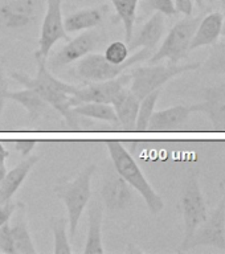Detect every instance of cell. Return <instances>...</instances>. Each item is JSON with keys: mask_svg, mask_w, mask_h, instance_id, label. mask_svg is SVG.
<instances>
[{"mask_svg": "<svg viewBox=\"0 0 225 254\" xmlns=\"http://www.w3.org/2000/svg\"><path fill=\"white\" fill-rule=\"evenodd\" d=\"M36 63H37V73L35 77H29L21 71H12L11 77L24 87L36 91L49 106L53 107L67 121L68 126L72 128L77 127V117L72 111L73 107L72 95L75 94L78 87L56 78L48 70L45 59L36 57Z\"/></svg>", "mask_w": 225, "mask_h": 254, "instance_id": "obj_1", "label": "cell"}, {"mask_svg": "<svg viewBox=\"0 0 225 254\" xmlns=\"http://www.w3.org/2000/svg\"><path fill=\"white\" fill-rule=\"evenodd\" d=\"M106 147L109 155H110L111 162H113V167L118 172L119 176H122L127 182V184L142 196L151 213H160L164 208L163 198L155 192L146 176L143 175L138 163L135 162V159L122 146V143L109 140L106 143Z\"/></svg>", "mask_w": 225, "mask_h": 254, "instance_id": "obj_2", "label": "cell"}, {"mask_svg": "<svg viewBox=\"0 0 225 254\" xmlns=\"http://www.w3.org/2000/svg\"><path fill=\"white\" fill-rule=\"evenodd\" d=\"M97 167L89 164L72 182H61L55 187L56 196L64 202L68 213L69 237L73 240L77 233L79 218L86 208L91 196V178Z\"/></svg>", "mask_w": 225, "mask_h": 254, "instance_id": "obj_3", "label": "cell"}, {"mask_svg": "<svg viewBox=\"0 0 225 254\" xmlns=\"http://www.w3.org/2000/svg\"><path fill=\"white\" fill-rule=\"evenodd\" d=\"M202 67L200 63L190 64H150L149 66H139L131 71L130 90L135 94V97L141 101L151 91L158 90L163 85H166L175 77L184 74L187 71L196 70Z\"/></svg>", "mask_w": 225, "mask_h": 254, "instance_id": "obj_4", "label": "cell"}, {"mask_svg": "<svg viewBox=\"0 0 225 254\" xmlns=\"http://www.w3.org/2000/svg\"><path fill=\"white\" fill-rule=\"evenodd\" d=\"M152 52L145 48H141L137 53L129 56V59L123 64L109 63L101 53H89L79 60L77 64V73L82 79L89 82H99L118 77L135 64L143 63L150 59Z\"/></svg>", "mask_w": 225, "mask_h": 254, "instance_id": "obj_5", "label": "cell"}, {"mask_svg": "<svg viewBox=\"0 0 225 254\" xmlns=\"http://www.w3.org/2000/svg\"><path fill=\"white\" fill-rule=\"evenodd\" d=\"M199 21L200 17L191 16L179 20L163 40L160 48L151 55L149 64H159L163 60H168V64H179V61L186 59L190 53L191 40L194 37Z\"/></svg>", "mask_w": 225, "mask_h": 254, "instance_id": "obj_6", "label": "cell"}, {"mask_svg": "<svg viewBox=\"0 0 225 254\" xmlns=\"http://www.w3.org/2000/svg\"><path fill=\"white\" fill-rule=\"evenodd\" d=\"M183 221H184V238H183L180 250L187 245L191 237L194 236L199 226L208 217L206 200L199 186L198 175L191 174L184 183L182 196H180Z\"/></svg>", "mask_w": 225, "mask_h": 254, "instance_id": "obj_7", "label": "cell"}, {"mask_svg": "<svg viewBox=\"0 0 225 254\" xmlns=\"http://www.w3.org/2000/svg\"><path fill=\"white\" fill-rule=\"evenodd\" d=\"M105 35L101 31L87 29L81 35L69 40L67 45H64L51 60H49V67L53 70L61 69V67L75 64L85 57L86 55L94 52L101 44L105 41Z\"/></svg>", "mask_w": 225, "mask_h": 254, "instance_id": "obj_8", "label": "cell"}, {"mask_svg": "<svg viewBox=\"0 0 225 254\" xmlns=\"http://www.w3.org/2000/svg\"><path fill=\"white\" fill-rule=\"evenodd\" d=\"M63 1L64 0H47V11L41 24L39 49L35 53V59L41 57L47 60L57 41L69 40L68 32L64 27Z\"/></svg>", "mask_w": 225, "mask_h": 254, "instance_id": "obj_9", "label": "cell"}, {"mask_svg": "<svg viewBox=\"0 0 225 254\" xmlns=\"http://www.w3.org/2000/svg\"><path fill=\"white\" fill-rule=\"evenodd\" d=\"M196 246H214L225 252V190L216 209L199 226L182 250L194 249Z\"/></svg>", "mask_w": 225, "mask_h": 254, "instance_id": "obj_10", "label": "cell"}, {"mask_svg": "<svg viewBox=\"0 0 225 254\" xmlns=\"http://www.w3.org/2000/svg\"><path fill=\"white\" fill-rule=\"evenodd\" d=\"M131 81V74L122 73L118 77L107 81L90 82L86 87H78L75 94L72 95V105L77 106L85 102L110 103L119 91L127 87Z\"/></svg>", "mask_w": 225, "mask_h": 254, "instance_id": "obj_11", "label": "cell"}, {"mask_svg": "<svg viewBox=\"0 0 225 254\" xmlns=\"http://www.w3.org/2000/svg\"><path fill=\"white\" fill-rule=\"evenodd\" d=\"M101 197L103 205L110 212L125 209L133 198L130 186L122 176H119L114 167L109 168V171L105 174L102 188H101Z\"/></svg>", "mask_w": 225, "mask_h": 254, "instance_id": "obj_12", "label": "cell"}, {"mask_svg": "<svg viewBox=\"0 0 225 254\" xmlns=\"http://www.w3.org/2000/svg\"><path fill=\"white\" fill-rule=\"evenodd\" d=\"M194 113H203L210 118L214 130L225 128V82L207 87L203 102L192 105Z\"/></svg>", "mask_w": 225, "mask_h": 254, "instance_id": "obj_13", "label": "cell"}, {"mask_svg": "<svg viewBox=\"0 0 225 254\" xmlns=\"http://www.w3.org/2000/svg\"><path fill=\"white\" fill-rule=\"evenodd\" d=\"M0 19L11 29L27 27L36 19V0H8L0 7Z\"/></svg>", "mask_w": 225, "mask_h": 254, "instance_id": "obj_14", "label": "cell"}, {"mask_svg": "<svg viewBox=\"0 0 225 254\" xmlns=\"http://www.w3.org/2000/svg\"><path fill=\"white\" fill-rule=\"evenodd\" d=\"M164 31H166L164 15H162L160 12H155L141 28V31L135 36L133 35L131 40L129 41V45H127L129 51L131 52L145 48V49L152 52L164 35Z\"/></svg>", "mask_w": 225, "mask_h": 254, "instance_id": "obj_15", "label": "cell"}, {"mask_svg": "<svg viewBox=\"0 0 225 254\" xmlns=\"http://www.w3.org/2000/svg\"><path fill=\"white\" fill-rule=\"evenodd\" d=\"M39 156L36 155H29L27 158H24L17 166L13 167L11 171L5 172L1 179V187H0V204L11 201L20 187L23 186V183L25 182L33 166L39 162Z\"/></svg>", "mask_w": 225, "mask_h": 254, "instance_id": "obj_16", "label": "cell"}, {"mask_svg": "<svg viewBox=\"0 0 225 254\" xmlns=\"http://www.w3.org/2000/svg\"><path fill=\"white\" fill-rule=\"evenodd\" d=\"M194 113L192 105L168 107L166 110L154 111L150 119L149 130L151 131H175L180 128L190 119Z\"/></svg>", "mask_w": 225, "mask_h": 254, "instance_id": "obj_17", "label": "cell"}, {"mask_svg": "<svg viewBox=\"0 0 225 254\" xmlns=\"http://www.w3.org/2000/svg\"><path fill=\"white\" fill-rule=\"evenodd\" d=\"M223 13L222 12H211L203 19H200L199 25L195 31V35L191 40L190 52L202 47L214 45L222 36Z\"/></svg>", "mask_w": 225, "mask_h": 254, "instance_id": "obj_18", "label": "cell"}, {"mask_svg": "<svg viewBox=\"0 0 225 254\" xmlns=\"http://www.w3.org/2000/svg\"><path fill=\"white\" fill-rule=\"evenodd\" d=\"M13 224L11 225L12 240H13V246H15L16 254H37V250L35 248L33 240H32L31 232L28 228L27 216H25V209L21 202L16 204V209L13 212Z\"/></svg>", "mask_w": 225, "mask_h": 254, "instance_id": "obj_19", "label": "cell"}, {"mask_svg": "<svg viewBox=\"0 0 225 254\" xmlns=\"http://www.w3.org/2000/svg\"><path fill=\"white\" fill-rule=\"evenodd\" d=\"M114 107L117 121L125 130H135L137 114L139 109V99L130 89H122L111 102Z\"/></svg>", "mask_w": 225, "mask_h": 254, "instance_id": "obj_20", "label": "cell"}, {"mask_svg": "<svg viewBox=\"0 0 225 254\" xmlns=\"http://www.w3.org/2000/svg\"><path fill=\"white\" fill-rule=\"evenodd\" d=\"M102 220L103 206L97 200L89 208V229H87L86 242H85V254H103L102 246Z\"/></svg>", "mask_w": 225, "mask_h": 254, "instance_id": "obj_21", "label": "cell"}, {"mask_svg": "<svg viewBox=\"0 0 225 254\" xmlns=\"http://www.w3.org/2000/svg\"><path fill=\"white\" fill-rule=\"evenodd\" d=\"M105 13H106V7L83 8L77 12H73L64 20L65 31L68 33H75V32L93 29L102 23Z\"/></svg>", "mask_w": 225, "mask_h": 254, "instance_id": "obj_22", "label": "cell"}, {"mask_svg": "<svg viewBox=\"0 0 225 254\" xmlns=\"http://www.w3.org/2000/svg\"><path fill=\"white\" fill-rule=\"evenodd\" d=\"M7 99H12L21 105L27 110L31 122H35L41 118L49 110V105L36 91L28 87H25L24 90L7 91Z\"/></svg>", "mask_w": 225, "mask_h": 254, "instance_id": "obj_23", "label": "cell"}, {"mask_svg": "<svg viewBox=\"0 0 225 254\" xmlns=\"http://www.w3.org/2000/svg\"><path fill=\"white\" fill-rule=\"evenodd\" d=\"M118 19L122 21L125 28V41L129 43L134 35V25L137 20L139 0H110Z\"/></svg>", "mask_w": 225, "mask_h": 254, "instance_id": "obj_24", "label": "cell"}, {"mask_svg": "<svg viewBox=\"0 0 225 254\" xmlns=\"http://www.w3.org/2000/svg\"><path fill=\"white\" fill-rule=\"evenodd\" d=\"M72 111L78 117H86V118L98 119L105 122H118L115 115L114 107L110 103L101 102H85L79 103L72 109Z\"/></svg>", "mask_w": 225, "mask_h": 254, "instance_id": "obj_25", "label": "cell"}, {"mask_svg": "<svg viewBox=\"0 0 225 254\" xmlns=\"http://www.w3.org/2000/svg\"><path fill=\"white\" fill-rule=\"evenodd\" d=\"M159 95H160V89L151 91L150 94H147L145 98L139 101L138 114H137V122H135V130L138 131H147L150 119L155 111V106L158 102Z\"/></svg>", "mask_w": 225, "mask_h": 254, "instance_id": "obj_26", "label": "cell"}, {"mask_svg": "<svg viewBox=\"0 0 225 254\" xmlns=\"http://www.w3.org/2000/svg\"><path fill=\"white\" fill-rule=\"evenodd\" d=\"M67 220L64 217H55L51 220L53 232V252L56 254H71L72 248L67 232Z\"/></svg>", "mask_w": 225, "mask_h": 254, "instance_id": "obj_27", "label": "cell"}, {"mask_svg": "<svg viewBox=\"0 0 225 254\" xmlns=\"http://www.w3.org/2000/svg\"><path fill=\"white\" fill-rule=\"evenodd\" d=\"M203 71L207 74H225V43L212 45L210 55L202 64Z\"/></svg>", "mask_w": 225, "mask_h": 254, "instance_id": "obj_28", "label": "cell"}, {"mask_svg": "<svg viewBox=\"0 0 225 254\" xmlns=\"http://www.w3.org/2000/svg\"><path fill=\"white\" fill-rule=\"evenodd\" d=\"M130 56V51H129V47L126 45V43H122V41H113L106 47L105 49V53H103V57L111 64H123L129 59Z\"/></svg>", "mask_w": 225, "mask_h": 254, "instance_id": "obj_29", "label": "cell"}, {"mask_svg": "<svg viewBox=\"0 0 225 254\" xmlns=\"http://www.w3.org/2000/svg\"><path fill=\"white\" fill-rule=\"evenodd\" d=\"M143 7L150 11L160 12L164 16H174L178 13L174 0H145Z\"/></svg>", "mask_w": 225, "mask_h": 254, "instance_id": "obj_30", "label": "cell"}, {"mask_svg": "<svg viewBox=\"0 0 225 254\" xmlns=\"http://www.w3.org/2000/svg\"><path fill=\"white\" fill-rule=\"evenodd\" d=\"M0 253L16 254L9 222L0 226Z\"/></svg>", "mask_w": 225, "mask_h": 254, "instance_id": "obj_31", "label": "cell"}, {"mask_svg": "<svg viewBox=\"0 0 225 254\" xmlns=\"http://www.w3.org/2000/svg\"><path fill=\"white\" fill-rule=\"evenodd\" d=\"M16 209V204L12 201L0 204V226L11 221L13 212Z\"/></svg>", "mask_w": 225, "mask_h": 254, "instance_id": "obj_32", "label": "cell"}, {"mask_svg": "<svg viewBox=\"0 0 225 254\" xmlns=\"http://www.w3.org/2000/svg\"><path fill=\"white\" fill-rule=\"evenodd\" d=\"M15 148L19 151L23 158H27L33 152L35 147L37 146V140H16Z\"/></svg>", "mask_w": 225, "mask_h": 254, "instance_id": "obj_33", "label": "cell"}, {"mask_svg": "<svg viewBox=\"0 0 225 254\" xmlns=\"http://www.w3.org/2000/svg\"><path fill=\"white\" fill-rule=\"evenodd\" d=\"M7 81H5V77H4L3 69L0 67V128H1V115H3L4 106H5V101H7Z\"/></svg>", "mask_w": 225, "mask_h": 254, "instance_id": "obj_34", "label": "cell"}, {"mask_svg": "<svg viewBox=\"0 0 225 254\" xmlns=\"http://www.w3.org/2000/svg\"><path fill=\"white\" fill-rule=\"evenodd\" d=\"M176 11L184 16H191L194 12V0H174Z\"/></svg>", "mask_w": 225, "mask_h": 254, "instance_id": "obj_35", "label": "cell"}, {"mask_svg": "<svg viewBox=\"0 0 225 254\" xmlns=\"http://www.w3.org/2000/svg\"><path fill=\"white\" fill-rule=\"evenodd\" d=\"M8 158V151L4 148L3 143L0 142V179H3V176L7 172V166H5V160Z\"/></svg>", "mask_w": 225, "mask_h": 254, "instance_id": "obj_36", "label": "cell"}, {"mask_svg": "<svg viewBox=\"0 0 225 254\" xmlns=\"http://www.w3.org/2000/svg\"><path fill=\"white\" fill-rule=\"evenodd\" d=\"M222 36L225 37V12L223 13V27H222Z\"/></svg>", "mask_w": 225, "mask_h": 254, "instance_id": "obj_37", "label": "cell"}, {"mask_svg": "<svg viewBox=\"0 0 225 254\" xmlns=\"http://www.w3.org/2000/svg\"><path fill=\"white\" fill-rule=\"evenodd\" d=\"M194 1L198 4V7H200V8L204 7V0H194Z\"/></svg>", "mask_w": 225, "mask_h": 254, "instance_id": "obj_38", "label": "cell"}, {"mask_svg": "<svg viewBox=\"0 0 225 254\" xmlns=\"http://www.w3.org/2000/svg\"><path fill=\"white\" fill-rule=\"evenodd\" d=\"M220 1H222V4L225 7V0H220Z\"/></svg>", "mask_w": 225, "mask_h": 254, "instance_id": "obj_39", "label": "cell"}, {"mask_svg": "<svg viewBox=\"0 0 225 254\" xmlns=\"http://www.w3.org/2000/svg\"><path fill=\"white\" fill-rule=\"evenodd\" d=\"M0 187H1V179H0Z\"/></svg>", "mask_w": 225, "mask_h": 254, "instance_id": "obj_40", "label": "cell"}, {"mask_svg": "<svg viewBox=\"0 0 225 254\" xmlns=\"http://www.w3.org/2000/svg\"><path fill=\"white\" fill-rule=\"evenodd\" d=\"M210 1H214V0H210Z\"/></svg>", "mask_w": 225, "mask_h": 254, "instance_id": "obj_41", "label": "cell"}, {"mask_svg": "<svg viewBox=\"0 0 225 254\" xmlns=\"http://www.w3.org/2000/svg\"></svg>", "mask_w": 225, "mask_h": 254, "instance_id": "obj_42", "label": "cell"}]
</instances>
